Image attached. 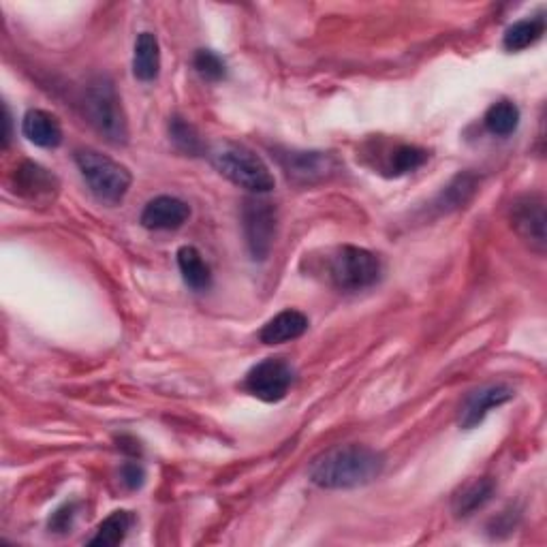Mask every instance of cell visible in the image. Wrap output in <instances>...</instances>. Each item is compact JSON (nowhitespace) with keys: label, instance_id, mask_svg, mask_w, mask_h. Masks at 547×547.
Returning <instances> with one entry per match:
<instances>
[{"label":"cell","instance_id":"6da1fadb","mask_svg":"<svg viewBox=\"0 0 547 547\" xmlns=\"http://www.w3.org/2000/svg\"><path fill=\"white\" fill-rule=\"evenodd\" d=\"M385 468L383 453L366 445H336L310 462L308 479L323 490L362 488L379 479Z\"/></svg>","mask_w":547,"mask_h":547},{"label":"cell","instance_id":"7a4b0ae2","mask_svg":"<svg viewBox=\"0 0 547 547\" xmlns=\"http://www.w3.org/2000/svg\"><path fill=\"white\" fill-rule=\"evenodd\" d=\"M210 161L218 174L225 176L229 182L240 186V189L248 193L263 195L274 189V176L270 167L263 163L261 156H257L253 150L242 144H216L210 150Z\"/></svg>","mask_w":547,"mask_h":547},{"label":"cell","instance_id":"3957f363","mask_svg":"<svg viewBox=\"0 0 547 547\" xmlns=\"http://www.w3.org/2000/svg\"><path fill=\"white\" fill-rule=\"evenodd\" d=\"M73 159L82 178L86 180L90 193L99 201L116 206L129 193L133 182L129 169L114 161L112 156L86 148L77 150Z\"/></svg>","mask_w":547,"mask_h":547},{"label":"cell","instance_id":"277c9868","mask_svg":"<svg viewBox=\"0 0 547 547\" xmlns=\"http://www.w3.org/2000/svg\"><path fill=\"white\" fill-rule=\"evenodd\" d=\"M86 114L90 124L95 127L109 144L124 146L129 142V124L124 116L122 101L114 84L107 77H97L86 88Z\"/></svg>","mask_w":547,"mask_h":547},{"label":"cell","instance_id":"5b68a950","mask_svg":"<svg viewBox=\"0 0 547 547\" xmlns=\"http://www.w3.org/2000/svg\"><path fill=\"white\" fill-rule=\"evenodd\" d=\"M381 259L359 246H342L330 261L332 285L340 291H364L381 280Z\"/></svg>","mask_w":547,"mask_h":547},{"label":"cell","instance_id":"8992f818","mask_svg":"<svg viewBox=\"0 0 547 547\" xmlns=\"http://www.w3.org/2000/svg\"><path fill=\"white\" fill-rule=\"evenodd\" d=\"M276 161L289 182L298 186H315L340 174L342 163L332 152L321 150H278Z\"/></svg>","mask_w":547,"mask_h":547},{"label":"cell","instance_id":"52a82bcc","mask_svg":"<svg viewBox=\"0 0 547 547\" xmlns=\"http://www.w3.org/2000/svg\"><path fill=\"white\" fill-rule=\"evenodd\" d=\"M242 223H244V236L246 246L250 250V257L255 261H265L270 255L274 238H276V223L278 214L276 206L270 201L253 197L244 201L242 210Z\"/></svg>","mask_w":547,"mask_h":547},{"label":"cell","instance_id":"ba28073f","mask_svg":"<svg viewBox=\"0 0 547 547\" xmlns=\"http://www.w3.org/2000/svg\"><path fill=\"white\" fill-rule=\"evenodd\" d=\"M291 385H293V368L280 357L263 359L261 364L250 368V372L244 379L246 392L268 404L285 400Z\"/></svg>","mask_w":547,"mask_h":547},{"label":"cell","instance_id":"9c48e42d","mask_svg":"<svg viewBox=\"0 0 547 547\" xmlns=\"http://www.w3.org/2000/svg\"><path fill=\"white\" fill-rule=\"evenodd\" d=\"M509 221L513 231L535 250L539 255H545L547 236H545V199L539 193L522 195L511 203Z\"/></svg>","mask_w":547,"mask_h":547},{"label":"cell","instance_id":"30bf717a","mask_svg":"<svg viewBox=\"0 0 547 547\" xmlns=\"http://www.w3.org/2000/svg\"><path fill=\"white\" fill-rule=\"evenodd\" d=\"M515 392L509 385H486L479 387L475 392L468 394L460 406L458 413V426L462 430H473L477 428L483 419L488 417V413L492 409H498V406H503L505 402L513 400Z\"/></svg>","mask_w":547,"mask_h":547},{"label":"cell","instance_id":"8fae6325","mask_svg":"<svg viewBox=\"0 0 547 547\" xmlns=\"http://www.w3.org/2000/svg\"><path fill=\"white\" fill-rule=\"evenodd\" d=\"M191 218L189 203L171 197L161 195L148 201V206L142 212V225L152 231H174L180 229Z\"/></svg>","mask_w":547,"mask_h":547},{"label":"cell","instance_id":"7c38bea8","mask_svg":"<svg viewBox=\"0 0 547 547\" xmlns=\"http://www.w3.org/2000/svg\"><path fill=\"white\" fill-rule=\"evenodd\" d=\"M13 189L30 201H43L56 195L58 180L52 171L37 163H22L13 171Z\"/></svg>","mask_w":547,"mask_h":547},{"label":"cell","instance_id":"4fadbf2b","mask_svg":"<svg viewBox=\"0 0 547 547\" xmlns=\"http://www.w3.org/2000/svg\"><path fill=\"white\" fill-rule=\"evenodd\" d=\"M308 330V317L300 310H283L263 325L259 338L263 345H285L295 338H302Z\"/></svg>","mask_w":547,"mask_h":547},{"label":"cell","instance_id":"5bb4252c","mask_svg":"<svg viewBox=\"0 0 547 547\" xmlns=\"http://www.w3.org/2000/svg\"><path fill=\"white\" fill-rule=\"evenodd\" d=\"M22 133L30 144L52 150L62 144V127L56 116L43 109H30L22 120Z\"/></svg>","mask_w":547,"mask_h":547},{"label":"cell","instance_id":"9a60e30c","mask_svg":"<svg viewBox=\"0 0 547 547\" xmlns=\"http://www.w3.org/2000/svg\"><path fill=\"white\" fill-rule=\"evenodd\" d=\"M494 492L496 483L490 477L468 481L466 486L453 496V513H456L458 518H468V515H473L486 507L494 498Z\"/></svg>","mask_w":547,"mask_h":547},{"label":"cell","instance_id":"2e32d148","mask_svg":"<svg viewBox=\"0 0 547 547\" xmlns=\"http://www.w3.org/2000/svg\"><path fill=\"white\" fill-rule=\"evenodd\" d=\"M161 71V48L159 39L152 33H142L135 41L133 75L139 82H154Z\"/></svg>","mask_w":547,"mask_h":547},{"label":"cell","instance_id":"e0dca14e","mask_svg":"<svg viewBox=\"0 0 547 547\" xmlns=\"http://www.w3.org/2000/svg\"><path fill=\"white\" fill-rule=\"evenodd\" d=\"M178 268L184 278V283L189 289L201 293L212 287V270L210 265L203 261L201 253L195 246H182L178 250Z\"/></svg>","mask_w":547,"mask_h":547},{"label":"cell","instance_id":"ac0fdd59","mask_svg":"<svg viewBox=\"0 0 547 547\" xmlns=\"http://www.w3.org/2000/svg\"><path fill=\"white\" fill-rule=\"evenodd\" d=\"M545 35V18L537 15V18H528L511 24L505 30L503 45L509 52H522L530 45H535Z\"/></svg>","mask_w":547,"mask_h":547},{"label":"cell","instance_id":"d6986e66","mask_svg":"<svg viewBox=\"0 0 547 547\" xmlns=\"http://www.w3.org/2000/svg\"><path fill=\"white\" fill-rule=\"evenodd\" d=\"M133 522L135 520L131 511H114L99 524L95 537L88 541V545H101V547L120 545L124 539H127Z\"/></svg>","mask_w":547,"mask_h":547},{"label":"cell","instance_id":"ffe728a7","mask_svg":"<svg viewBox=\"0 0 547 547\" xmlns=\"http://www.w3.org/2000/svg\"><path fill=\"white\" fill-rule=\"evenodd\" d=\"M483 124H486V129L492 135L509 137V135H513L515 131H518L520 109L513 101H498L486 112Z\"/></svg>","mask_w":547,"mask_h":547},{"label":"cell","instance_id":"44dd1931","mask_svg":"<svg viewBox=\"0 0 547 547\" xmlns=\"http://www.w3.org/2000/svg\"><path fill=\"white\" fill-rule=\"evenodd\" d=\"M428 159H430V152H428V150L419 148V146L402 144V146L394 148L392 154H389L387 171H389V176H406V174H413L415 169L424 167Z\"/></svg>","mask_w":547,"mask_h":547},{"label":"cell","instance_id":"7402d4cb","mask_svg":"<svg viewBox=\"0 0 547 547\" xmlns=\"http://www.w3.org/2000/svg\"><path fill=\"white\" fill-rule=\"evenodd\" d=\"M169 137H171V142L176 144V148L182 150L184 154L199 156V154L206 152V146H203L197 129L191 122H186L180 116H174L169 120Z\"/></svg>","mask_w":547,"mask_h":547},{"label":"cell","instance_id":"603a6c76","mask_svg":"<svg viewBox=\"0 0 547 547\" xmlns=\"http://www.w3.org/2000/svg\"><path fill=\"white\" fill-rule=\"evenodd\" d=\"M195 69L201 77H206V80L210 82H221L225 80V75H227V65H225V60L218 56L216 52L212 50H199L195 54Z\"/></svg>","mask_w":547,"mask_h":547},{"label":"cell","instance_id":"cb8c5ba5","mask_svg":"<svg viewBox=\"0 0 547 547\" xmlns=\"http://www.w3.org/2000/svg\"><path fill=\"white\" fill-rule=\"evenodd\" d=\"M120 479L129 490H139L146 483V471L139 462H127L120 468Z\"/></svg>","mask_w":547,"mask_h":547},{"label":"cell","instance_id":"d4e9b609","mask_svg":"<svg viewBox=\"0 0 547 547\" xmlns=\"http://www.w3.org/2000/svg\"><path fill=\"white\" fill-rule=\"evenodd\" d=\"M75 520V505H65L60 507L52 518H50V530H56V533H67L71 530Z\"/></svg>","mask_w":547,"mask_h":547},{"label":"cell","instance_id":"484cf974","mask_svg":"<svg viewBox=\"0 0 547 547\" xmlns=\"http://www.w3.org/2000/svg\"><path fill=\"white\" fill-rule=\"evenodd\" d=\"M118 449L124 453H131V456H142V449H139V443L135 439H129V436H120L118 439Z\"/></svg>","mask_w":547,"mask_h":547},{"label":"cell","instance_id":"4316f807","mask_svg":"<svg viewBox=\"0 0 547 547\" xmlns=\"http://www.w3.org/2000/svg\"><path fill=\"white\" fill-rule=\"evenodd\" d=\"M3 112H5V135H3V148H9V142H11V114H9V107L3 105Z\"/></svg>","mask_w":547,"mask_h":547}]
</instances>
